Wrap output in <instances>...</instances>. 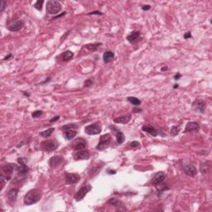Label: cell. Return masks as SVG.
<instances>
[{"label": "cell", "instance_id": "6da1fadb", "mask_svg": "<svg viewBox=\"0 0 212 212\" xmlns=\"http://www.w3.org/2000/svg\"><path fill=\"white\" fill-rule=\"evenodd\" d=\"M42 199V192L37 189H32L26 194L23 202L26 205H31L36 204Z\"/></svg>", "mask_w": 212, "mask_h": 212}, {"label": "cell", "instance_id": "7a4b0ae2", "mask_svg": "<svg viewBox=\"0 0 212 212\" xmlns=\"http://www.w3.org/2000/svg\"><path fill=\"white\" fill-rule=\"evenodd\" d=\"M165 179H166V176L163 172H157L153 177L152 182L158 191H164L166 190H168V187H167V185L164 183Z\"/></svg>", "mask_w": 212, "mask_h": 212}, {"label": "cell", "instance_id": "3957f363", "mask_svg": "<svg viewBox=\"0 0 212 212\" xmlns=\"http://www.w3.org/2000/svg\"><path fill=\"white\" fill-rule=\"evenodd\" d=\"M47 12L50 14H56L62 10V4L58 1L50 0L47 2Z\"/></svg>", "mask_w": 212, "mask_h": 212}, {"label": "cell", "instance_id": "277c9868", "mask_svg": "<svg viewBox=\"0 0 212 212\" xmlns=\"http://www.w3.org/2000/svg\"><path fill=\"white\" fill-rule=\"evenodd\" d=\"M17 168V165L13 164V163H7L4 165L2 168V173L1 176H3L6 181H9L12 178L13 172L14 171V169Z\"/></svg>", "mask_w": 212, "mask_h": 212}, {"label": "cell", "instance_id": "5b68a950", "mask_svg": "<svg viewBox=\"0 0 212 212\" xmlns=\"http://www.w3.org/2000/svg\"><path fill=\"white\" fill-rule=\"evenodd\" d=\"M25 158L22 157H19L18 158V162H19V166H17V172L18 174L22 177H25L27 175V173L29 172V168L27 166L25 162Z\"/></svg>", "mask_w": 212, "mask_h": 212}, {"label": "cell", "instance_id": "8992f818", "mask_svg": "<svg viewBox=\"0 0 212 212\" xmlns=\"http://www.w3.org/2000/svg\"><path fill=\"white\" fill-rule=\"evenodd\" d=\"M101 131H102V128L99 123H94L91 125H87L85 128V132L88 135H96V134H99Z\"/></svg>", "mask_w": 212, "mask_h": 212}, {"label": "cell", "instance_id": "52a82bcc", "mask_svg": "<svg viewBox=\"0 0 212 212\" xmlns=\"http://www.w3.org/2000/svg\"><path fill=\"white\" fill-rule=\"evenodd\" d=\"M111 139H112L111 135L109 134V133L104 134V135L101 136L100 139H99V143H98V145L96 147V149L99 150V151H103V150L105 149L106 148L110 145Z\"/></svg>", "mask_w": 212, "mask_h": 212}, {"label": "cell", "instance_id": "ba28073f", "mask_svg": "<svg viewBox=\"0 0 212 212\" xmlns=\"http://www.w3.org/2000/svg\"><path fill=\"white\" fill-rule=\"evenodd\" d=\"M41 147L44 151L47 152H53L57 149L58 143L56 140H45L41 143Z\"/></svg>", "mask_w": 212, "mask_h": 212}, {"label": "cell", "instance_id": "9c48e42d", "mask_svg": "<svg viewBox=\"0 0 212 212\" xmlns=\"http://www.w3.org/2000/svg\"><path fill=\"white\" fill-rule=\"evenodd\" d=\"M90 190H91V186L90 184H85L81 187V189L77 191V193L75 196V199L76 200V201H82Z\"/></svg>", "mask_w": 212, "mask_h": 212}, {"label": "cell", "instance_id": "30bf717a", "mask_svg": "<svg viewBox=\"0 0 212 212\" xmlns=\"http://www.w3.org/2000/svg\"><path fill=\"white\" fill-rule=\"evenodd\" d=\"M87 146V142L85 141V139L83 138H78L73 140V142L70 143V147L76 151H79V150L85 149Z\"/></svg>", "mask_w": 212, "mask_h": 212}, {"label": "cell", "instance_id": "8fae6325", "mask_svg": "<svg viewBox=\"0 0 212 212\" xmlns=\"http://www.w3.org/2000/svg\"><path fill=\"white\" fill-rule=\"evenodd\" d=\"M182 168L183 172L186 174V175L194 177L197 174V170L196 168V167L191 163H186L182 166Z\"/></svg>", "mask_w": 212, "mask_h": 212}, {"label": "cell", "instance_id": "7c38bea8", "mask_svg": "<svg viewBox=\"0 0 212 212\" xmlns=\"http://www.w3.org/2000/svg\"><path fill=\"white\" fill-rule=\"evenodd\" d=\"M74 159L76 161H79V160H88L90 157V153L89 150H79L76 151L75 153L73 154Z\"/></svg>", "mask_w": 212, "mask_h": 212}, {"label": "cell", "instance_id": "4fadbf2b", "mask_svg": "<svg viewBox=\"0 0 212 212\" xmlns=\"http://www.w3.org/2000/svg\"><path fill=\"white\" fill-rule=\"evenodd\" d=\"M23 27H24V22L21 19H19V20L11 22L9 24H7V28L11 32H19Z\"/></svg>", "mask_w": 212, "mask_h": 212}, {"label": "cell", "instance_id": "5bb4252c", "mask_svg": "<svg viewBox=\"0 0 212 212\" xmlns=\"http://www.w3.org/2000/svg\"><path fill=\"white\" fill-rule=\"evenodd\" d=\"M81 179L80 175H78L76 173H70V172H66L65 173V180L66 183L68 185H74L76 184Z\"/></svg>", "mask_w": 212, "mask_h": 212}, {"label": "cell", "instance_id": "9a60e30c", "mask_svg": "<svg viewBox=\"0 0 212 212\" xmlns=\"http://www.w3.org/2000/svg\"><path fill=\"white\" fill-rule=\"evenodd\" d=\"M192 108L195 111L203 113L206 108V103L202 99H196L192 104Z\"/></svg>", "mask_w": 212, "mask_h": 212}, {"label": "cell", "instance_id": "2e32d148", "mask_svg": "<svg viewBox=\"0 0 212 212\" xmlns=\"http://www.w3.org/2000/svg\"><path fill=\"white\" fill-rule=\"evenodd\" d=\"M64 161V158L62 156H53L49 160V165L51 168H56L62 164Z\"/></svg>", "mask_w": 212, "mask_h": 212}, {"label": "cell", "instance_id": "e0dca14e", "mask_svg": "<svg viewBox=\"0 0 212 212\" xmlns=\"http://www.w3.org/2000/svg\"><path fill=\"white\" fill-rule=\"evenodd\" d=\"M18 195H19V189L18 188H11L10 190L7 191V194L8 201L10 203H14L15 201H17Z\"/></svg>", "mask_w": 212, "mask_h": 212}, {"label": "cell", "instance_id": "ac0fdd59", "mask_svg": "<svg viewBox=\"0 0 212 212\" xmlns=\"http://www.w3.org/2000/svg\"><path fill=\"white\" fill-rule=\"evenodd\" d=\"M108 203H109L110 205L115 206V207L117 208L118 211H126V208L124 207L123 203H122L119 200H117V199H115V198H110L109 201H108Z\"/></svg>", "mask_w": 212, "mask_h": 212}, {"label": "cell", "instance_id": "d6986e66", "mask_svg": "<svg viewBox=\"0 0 212 212\" xmlns=\"http://www.w3.org/2000/svg\"><path fill=\"white\" fill-rule=\"evenodd\" d=\"M199 125L196 122H189L186 125V128L184 130V133H189V132H195L197 131L199 129Z\"/></svg>", "mask_w": 212, "mask_h": 212}, {"label": "cell", "instance_id": "ffe728a7", "mask_svg": "<svg viewBox=\"0 0 212 212\" xmlns=\"http://www.w3.org/2000/svg\"><path fill=\"white\" fill-rule=\"evenodd\" d=\"M112 129H113V131H114V133H115V136H116V139H117V143H119V144H122V143L125 142V134H124L120 130H119V129L114 128V127H113Z\"/></svg>", "mask_w": 212, "mask_h": 212}, {"label": "cell", "instance_id": "44dd1931", "mask_svg": "<svg viewBox=\"0 0 212 212\" xmlns=\"http://www.w3.org/2000/svg\"><path fill=\"white\" fill-rule=\"evenodd\" d=\"M114 59V53L111 51H106L103 55V60L105 63L111 62Z\"/></svg>", "mask_w": 212, "mask_h": 212}, {"label": "cell", "instance_id": "7402d4cb", "mask_svg": "<svg viewBox=\"0 0 212 212\" xmlns=\"http://www.w3.org/2000/svg\"><path fill=\"white\" fill-rule=\"evenodd\" d=\"M131 119V115H125V116H121V117L116 118L113 119V122L115 124H123V125H126L128 124V122Z\"/></svg>", "mask_w": 212, "mask_h": 212}, {"label": "cell", "instance_id": "603a6c76", "mask_svg": "<svg viewBox=\"0 0 212 212\" xmlns=\"http://www.w3.org/2000/svg\"><path fill=\"white\" fill-rule=\"evenodd\" d=\"M142 129H143V131L146 132L148 133H149L150 135L153 136V137H156L158 134V132L157 131V129L153 126H146L145 125V126H143Z\"/></svg>", "mask_w": 212, "mask_h": 212}, {"label": "cell", "instance_id": "cb8c5ba5", "mask_svg": "<svg viewBox=\"0 0 212 212\" xmlns=\"http://www.w3.org/2000/svg\"><path fill=\"white\" fill-rule=\"evenodd\" d=\"M211 171V162L207 161L201 164V172L203 175L207 174Z\"/></svg>", "mask_w": 212, "mask_h": 212}, {"label": "cell", "instance_id": "d4e9b609", "mask_svg": "<svg viewBox=\"0 0 212 212\" xmlns=\"http://www.w3.org/2000/svg\"><path fill=\"white\" fill-rule=\"evenodd\" d=\"M77 132L73 129H67L66 131H64V137L67 140H72V139L76 136Z\"/></svg>", "mask_w": 212, "mask_h": 212}, {"label": "cell", "instance_id": "484cf974", "mask_svg": "<svg viewBox=\"0 0 212 212\" xmlns=\"http://www.w3.org/2000/svg\"><path fill=\"white\" fill-rule=\"evenodd\" d=\"M139 36H140V33L138 32V31H134V32L130 33L129 35H128L127 40H128L130 43H133V42H135L136 41L138 40Z\"/></svg>", "mask_w": 212, "mask_h": 212}, {"label": "cell", "instance_id": "4316f807", "mask_svg": "<svg viewBox=\"0 0 212 212\" xmlns=\"http://www.w3.org/2000/svg\"><path fill=\"white\" fill-rule=\"evenodd\" d=\"M102 168V166L99 167V165H95V166H92L90 169L89 170V175L90 176H95V175H97L100 171V169Z\"/></svg>", "mask_w": 212, "mask_h": 212}, {"label": "cell", "instance_id": "83f0119b", "mask_svg": "<svg viewBox=\"0 0 212 212\" xmlns=\"http://www.w3.org/2000/svg\"><path fill=\"white\" fill-rule=\"evenodd\" d=\"M101 45V43H90V44H87V45H85V47L86 48V49H88L89 51H95L98 48H99V47Z\"/></svg>", "mask_w": 212, "mask_h": 212}, {"label": "cell", "instance_id": "f1b7e54d", "mask_svg": "<svg viewBox=\"0 0 212 212\" xmlns=\"http://www.w3.org/2000/svg\"><path fill=\"white\" fill-rule=\"evenodd\" d=\"M54 131H55V128H48V129H47V130H45V131L41 132L40 135L42 136V137H43V138H46V139H47V138H48V137H50Z\"/></svg>", "mask_w": 212, "mask_h": 212}, {"label": "cell", "instance_id": "f546056e", "mask_svg": "<svg viewBox=\"0 0 212 212\" xmlns=\"http://www.w3.org/2000/svg\"><path fill=\"white\" fill-rule=\"evenodd\" d=\"M128 101L131 103L132 105H133L134 106H139L141 105V100L138 99L137 97H133V96L128 97Z\"/></svg>", "mask_w": 212, "mask_h": 212}, {"label": "cell", "instance_id": "4dcf8cb0", "mask_svg": "<svg viewBox=\"0 0 212 212\" xmlns=\"http://www.w3.org/2000/svg\"><path fill=\"white\" fill-rule=\"evenodd\" d=\"M74 53L71 51H66L65 52H63L62 57L63 61H68L70 59H71L73 57Z\"/></svg>", "mask_w": 212, "mask_h": 212}, {"label": "cell", "instance_id": "1f68e13d", "mask_svg": "<svg viewBox=\"0 0 212 212\" xmlns=\"http://www.w3.org/2000/svg\"><path fill=\"white\" fill-rule=\"evenodd\" d=\"M180 130H181V128H180L179 126H176V125L172 126V129H171V135L175 137V136H176L179 133Z\"/></svg>", "mask_w": 212, "mask_h": 212}, {"label": "cell", "instance_id": "d6a6232c", "mask_svg": "<svg viewBox=\"0 0 212 212\" xmlns=\"http://www.w3.org/2000/svg\"><path fill=\"white\" fill-rule=\"evenodd\" d=\"M44 4V1L43 0H38V1H37V3L34 4V7L36 8V9H37L38 11H41L42 9V5H43Z\"/></svg>", "mask_w": 212, "mask_h": 212}, {"label": "cell", "instance_id": "836d02e7", "mask_svg": "<svg viewBox=\"0 0 212 212\" xmlns=\"http://www.w3.org/2000/svg\"><path fill=\"white\" fill-rule=\"evenodd\" d=\"M73 128H77L76 125H73V124H70V125H66L62 126V130L66 131L67 129H73Z\"/></svg>", "mask_w": 212, "mask_h": 212}, {"label": "cell", "instance_id": "e575fe53", "mask_svg": "<svg viewBox=\"0 0 212 212\" xmlns=\"http://www.w3.org/2000/svg\"><path fill=\"white\" fill-rule=\"evenodd\" d=\"M93 84H94V78H90L85 81L84 86L85 87H90Z\"/></svg>", "mask_w": 212, "mask_h": 212}, {"label": "cell", "instance_id": "d590c367", "mask_svg": "<svg viewBox=\"0 0 212 212\" xmlns=\"http://www.w3.org/2000/svg\"><path fill=\"white\" fill-rule=\"evenodd\" d=\"M42 114V110H36L35 112H33L32 113V116H33V118H38L40 117Z\"/></svg>", "mask_w": 212, "mask_h": 212}, {"label": "cell", "instance_id": "8d00e7d4", "mask_svg": "<svg viewBox=\"0 0 212 212\" xmlns=\"http://www.w3.org/2000/svg\"><path fill=\"white\" fill-rule=\"evenodd\" d=\"M6 7H7V2L6 1H1V3H0V12H4Z\"/></svg>", "mask_w": 212, "mask_h": 212}, {"label": "cell", "instance_id": "74e56055", "mask_svg": "<svg viewBox=\"0 0 212 212\" xmlns=\"http://www.w3.org/2000/svg\"><path fill=\"white\" fill-rule=\"evenodd\" d=\"M130 146L133 148H139L140 147V143L138 142V141H133L131 143H130Z\"/></svg>", "mask_w": 212, "mask_h": 212}, {"label": "cell", "instance_id": "f35d334b", "mask_svg": "<svg viewBox=\"0 0 212 212\" xmlns=\"http://www.w3.org/2000/svg\"><path fill=\"white\" fill-rule=\"evenodd\" d=\"M183 37H184L185 39H189V38H191V37H192V36H191V32H187V33H186L185 34H184Z\"/></svg>", "mask_w": 212, "mask_h": 212}, {"label": "cell", "instance_id": "ab89813d", "mask_svg": "<svg viewBox=\"0 0 212 212\" xmlns=\"http://www.w3.org/2000/svg\"><path fill=\"white\" fill-rule=\"evenodd\" d=\"M66 14V12H63L62 14H59V15H56V17H54V18H52V19H51V20H55V19H59V18H62V17H63V16H65V15Z\"/></svg>", "mask_w": 212, "mask_h": 212}, {"label": "cell", "instance_id": "60d3db41", "mask_svg": "<svg viewBox=\"0 0 212 212\" xmlns=\"http://www.w3.org/2000/svg\"><path fill=\"white\" fill-rule=\"evenodd\" d=\"M102 15L103 13H100V12H98V11H95V12H91V13H88V15Z\"/></svg>", "mask_w": 212, "mask_h": 212}, {"label": "cell", "instance_id": "b9f144b4", "mask_svg": "<svg viewBox=\"0 0 212 212\" xmlns=\"http://www.w3.org/2000/svg\"><path fill=\"white\" fill-rule=\"evenodd\" d=\"M60 119V116L59 115H57V116H56V117H54V118H52L51 119H50V123H53V122H56V121H57Z\"/></svg>", "mask_w": 212, "mask_h": 212}, {"label": "cell", "instance_id": "7bdbcfd3", "mask_svg": "<svg viewBox=\"0 0 212 212\" xmlns=\"http://www.w3.org/2000/svg\"><path fill=\"white\" fill-rule=\"evenodd\" d=\"M150 8H151V6H150V5H143V7H142V9L144 10V11H145V10H146V11L147 10H149Z\"/></svg>", "mask_w": 212, "mask_h": 212}, {"label": "cell", "instance_id": "ee69618b", "mask_svg": "<svg viewBox=\"0 0 212 212\" xmlns=\"http://www.w3.org/2000/svg\"><path fill=\"white\" fill-rule=\"evenodd\" d=\"M139 112H142V110L139 109V108H137V107H135V108L133 110V113H139Z\"/></svg>", "mask_w": 212, "mask_h": 212}, {"label": "cell", "instance_id": "f6af8a7d", "mask_svg": "<svg viewBox=\"0 0 212 212\" xmlns=\"http://www.w3.org/2000/svg\"><path fill=\"white\" fill-rule=\"evenodd\" d=\"M181 76H181L179 73H176L175 76H174V79H175L176 81H177V80H179L180 78H181Z\"/></svg>", "mask_w": 212, "mask_h": 212}, {"label": "cell", "instance_id": "bcb514c9", "mask_svg": "<svg viewBox=\"0 0 212 212\" xmlns=\"http://www.w3.org/2000/svg\"><path fill=\"white\" fill-rule=\"evenodd\" d=\"M11 57H13V55H12V54H8L7 56H5V57H4V61H7V60H9V59L11 58Z\"/></svg>", "mask_w": 212, "mask_h": 212}, {"label": "cell", "instance_id": "7dc6e473", "mask_svg": "<svg viewBox=\"0 0 212 212\" xmlns=\"http://www.w3.org/2000/svg\"><path fill=\"white\" fill-rule=\"evenodd\" d=\"M51 81V78L49 77V78H47V79L46 81H44V82H42V84H45V83H47V82H49V81Z\"/></svg>", "mask_w": 212, "mask_h": 212}, {"label": "cell", "instance_id": "c3c4849f", "mask_svg": "<svg viewBox=\"0 0 212 212\" xmlns=\"http://www.w3.org/2000/svg\"><path fill=\"white\" fill-rule=\"evenodd\" d=\"M109 172H109L110 174H115V173H116V172H115V171H109Z\"/></svg>", "mask_w": 212, "mask_h": 212}, {"label": "cell", "instance_id": "681fc988", "mask_svg": "<svg viewBox=\"0 0 212 212\" xmlns=\"http://www.w3.org/2000/svg\"><path fill=\"white\" fill-rule=\"evenodd\" d=\"M167 69H168L167 67H163V68H162V70L163 71V70H167Z\"/></svg>", "mask_w": 212, "mask_h": 212}, {"label": "cell", "instance_id": "f907efd6", "mask_svg": "<svg viewBox=\"0 0 212 212\" xmlns=\"http://www.w3.org/2000/svg\"><path fill=\"white\" fill-rule=\"evenodd\" d=\"M177 87H178V85H175V86H174V88L176 89V88H177Z\"/></svg>", "mask_w": 212, "mask_h": 212}]
</instances>
